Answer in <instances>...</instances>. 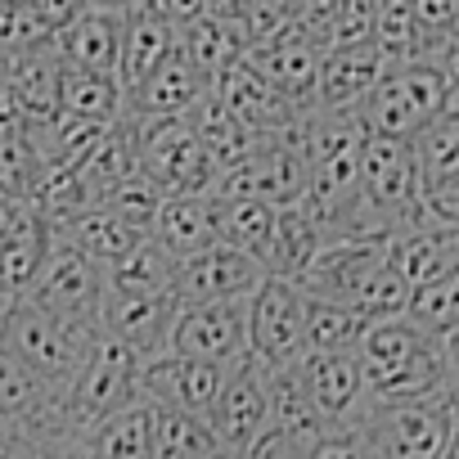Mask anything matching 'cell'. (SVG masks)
<instances>
[{
	"label": "cell",
	"mask_w": 459,
	"mask_h": 459,
	"mask_svg": "<svg viewBox=\"0 0 459 459\" xmlns=\"http://www.w3.org/2000/svg\"><path fill=\"white\" fill-rule=\"evenodd\" d=\"M0 342H5L59 401L73 387V378L86 365V356L100 342V333L73 329V325L55 320L50 311L32 307L28 298H14L5 311H0Z\"/></svg>",
	"instance_id": "cell-4"
},
{
	"label": "cell",
	"mask_w": 459,
	"mask_h": 459,
	"mask_svg": "<svg viewBox=\"0 0 459 459\" xmlns=\"http://www.w3.org/2000/svg\"><path fill=\"white\" fill-rule=\"evenodd\" d=\"M455 32H459V23H455Z\"/></svg>",
	"instance_id": "cell-53"
},
{
	"label": "cell",
	"mask_w": 459,
	"mask_h": 459,
	"mask_svg": "<svg viewBox=\"0 0 459 459\" xmlns=\"http://www.w3.org/2000/svg\"><path fill=\"white\" fill-rule=\"evenodd\" d=\"M307 459H374V455H369L360 428H356V423H342V428H325V432L311 441Z\"/></svg>",
	"instance_id": "cell-45"
},
{
	"label": "cell",
	"mask_w": 459,
	"mask_h": 459,
	"mask_svg": "<svg viewBox=\"0 0 459 459\" xmlns=\"http://www.w3.org/2000/svg\"><path fill=\"white\" fill-rule=\"evenodd\" d=\"M32 307L50 311L55 320L73 325V329H91L100 333V307L108 298V280H104V266H95L91 257L55 244L41 275L32 280V289L23 293Z\"/></svg>",
	"instance_id": "cell-9"
},
{
	"label": "cell",
	"mask_w": 459,
	"mask_h": 459,
	"mask_svg": "<svg viewBox=\"0 0 459 459\" xmlns=\"http://www.w3.org/2000/svg\"><path fill=\"white\" fill-rule=\"evenodd\" d=\"M82 459H153V405L140 401L77 437Z\"/></svg>",
	"instance_id": "cell-33"
},
{
	"label": "cell",
	"mask_w": 459,
	"mask_h": 459,
	"mask_svg": "<svg viewBox=\"0 0 459 459\" xmlns=\"http://www.w3.org/2000/svg\"><path fill=\"white\" fill-rule=\"evenodd\" d=\"M126 122V117H122ZM135 171L162 194V198H189L212 189V167L189 131V117L149 122L135 126Z\"/></svg>",
	"instance_id": "cell-7"
},
{
	"label": "cell",
	"mask_w": 459,
	"mask_h": 459,
	"mask_svg": "<svg viewBox=\"0 0 459 459\" xmlns=\"http://www.w3.org/2000/svg\"><path fill=\"white\" fill-rule=\"evenodd\" d=\"M235 369L239 365H212V360H189V356L162 351L153 360H140V401H149L158 410H180V414L207 419Z\"/></svg>",
	"instance_id": "cell-11"
},
{
	"label": "cell",
	"mask_w": 459,
	"mask_h": 459,
	"mask_svg": "<svg viewBox=\"0 0 459 459\" xmlns=\"http://www.w3.org/2000/svg\"><path fill=\"white\" fill-rule=\"evenodd\" d=\"M207 428L216 432V441L225 446V455H248L266 432H271V405H266V378L262 365L248 356L235 374H230L221 401L207 414Z\"/></svg>",
	"instance_id": "cell-16"
},
{
	"label": "cell",
	"mask_w": 459,
	"mask_h": 459,
	"mask_svg": "<svg viewBox=\"0 0 459 459\" xmlns=\"http://www.w3.org/2000/svg\"><path fill=\"white\" fill-rule=\"evenodd\" d=\"M50 248H55V230L32 203L0 212V284H5L10 302L32 289Z\"/></svg>",
	"instance_id": "cell-19"
},
{
	"label": "cell",
	"mask_w": 459,
	"mask_h": 459,
	"mask_svg": "<svg viewBox=\"0 0 459 459\" xmlns=\"http://www.w3.org/2000/svg\"><path fill=\"white\" fill-rule=\"evenodd\" d=\"M405 316H410L419 329H428L432 338L446 333L450 325H459V271H450L446 280L419 289V293L410 298V311H405Z\"/></svg>",
	"instance_id": "cell-42"
},
{
	"label": "cell",
	"mask_w": 459,
	"mask_h": 459,
	"mask_svg": "<svg viewBox=\"0 0 459 459\" xmlns=\"http://www.w3.org/2000/svg\"><path fill=\"white\" fill-rule=\"evenodd\" d=\"M100 207H108L122 225L135 230L140 239H149V230H153V221H158V207H162V194L135 171V176H126L122 185H113Z\"/></svg>",
	"instance_id": "cell-41"
},
{
	"label": "cell",
	"mask_w": 459,
	"mask_h": 459,
	"mask_svg": "<svg viewBox=\"0 0 459 459\" xmlns=\"http://www.w3.org/2000/svg\"><path fill=\"white\" fill-rule=\"evenodd\" d=\"M171 275H176V262L153 239H140L122 262H113L104 271L108 293H117V298H162V293H171Z\"/></svg>",
	"instance_id": "cell-37"
},
{
	"label": "cell",
	"mask_w": 459,
	"mask_h": 459,
	"mask_svg": "<svg viewBox=\"0 0 459 459\" xmlns=\"http://www.w3.org/2000/svg\"><path fill=\"white\" fill-rule=\"evenodd\" d=\"M189 117V131H194V140H198V149H203V158H207V167H212V176H225V171H235V167H244L248 162V153L257 149V140L262 135H253L235 113H230L212 91L185 113Z\"/></svg>",
	"instance_id": "cell-28"
},
{
	"label": "cell",
	"mask_w": 459,
	"mask_h": 459,
	"mask_svg": "<svg viewBox=\"0 0 459 459\" xmlns=\"http://www.w3.org/2000/svg\"><path fill=\"white\" fill-rule=\"evenodd\" d=\"M383 73H387V64L378 59L374 46H356V50H329V55H320L316 108H320V113H347V108H360V100L378 86Z\"/></svg>",
	"instance_id": "cell-27"
},
{
	"label": "cell",
	"mask_w": 459,
	"mask_h": 459,
	"mask_svg": "<svg viewBox=\"0 0 459 459\" xmlns=\"http://www.w3.org/2000/svg\"><path fill=\"white\" fill-rule=\"evenodd\" d=\"M171 23H176V50L180 59L212 86L216 77H225L230 68H235L248 46L239 37V23H235V5L230 0H180V5H171V0H162Z\"/></svg>",
	"instance_id": "cell-8"
},
{
	"label": "cell",
	"mask_w": 459,
	"mask_h": 459,
	"mask_svg": "<svg viewBox=\"0 0 459 459\" xmlns=\"http://www.w3.org/2000/svg\"><path fill=\"white\" fill-rule=\"evenodd\" d=\"M41 180H46V171H41V162H37V153H32L28 131L0 135V203H10V207L37 203Z\"/></svg>",
	"instance_id": "cell-40"
},
{
	"label": "cell",
	"mask_w": 459,
	"mask_h": 459,
	"mask_svg": "<svg viewBox=\"0 0 459 459\" xmlns=\"http://www.w3.org/2000/svg\"><path fill=\"white\" fill-rule=\"evenodd\" d=\"M423 64L446 82V91H450V104L459 100V32H450V37H441V41H432V50L423 55Z\"/></svg>",
	"instance_id": "cell-46"
},
{
	"label": "cell",
	"mask_w": 459,
	"mask_h": 459,
	"mask_svg": "<svg viewBox=\"0 0 459 459\" xmlns=\"http://www.w3.org/2000/svg\"><path fill=\"white\" fill-rule=\"evenodd\" d=\"M50 459H82V450H77V441H73V437H64V441L50 450Z\"/></svg>",
	"instance_id": "cell-49"
},
{
	"label": "cell",
	"mask_w": 459,
	"mask_h": 459,
	"mask_svg": "<svg viewBox=\"0 0 459 459\" xmlns=\"http://www.w3.org/2000/svg\"><path fill=\"white\" fill-rule=\"evenodd\" d=\"M383 262H387L383 239H338V244L320 248V257L307 266L298 289H302L307 302H329V307H351L356 311L365 284L383 271Z\"/></svg>",
	"instance_id": "cell-14"
},
{
	"label": "cell",
	"mask_w": 459,
	"mask_h": 459,
	"mask_svg": "<svg viewBox=\"0 0 459 459\" xmlns=\"http://www.w3.org/2000/svg\"><path fill=\"white\" fill-rule=\"evenodd\" d=\"M149 239H153L171 262H185V257L212 248V244H216V203H212L207 194L162 198Z\"/></svg>",
	"instance_id": "cell-30"
},
{
	"label": "cell",
	"mask_w": 459,
	"mask_h": 459,
	"mask_svg": "<svg viewBox=\"0 0 459 459\" xmlns=\"http://www.w3.org/2000/svg\"><path fill=\"white\" fill-rule=\"evenodd\" d=\"M356 360H360L369 401H410V396H432L450 387L437 338L419 329L410 316L369 325L356 347Z\"/></svg>",
	"instance_id": "cell-2"
},
{
	"label": "cell",
	"mask_w": 459,
	"mask_h": 459,
	"mask_svg": "<svg viewBox=\"0 0 459 459\" xmlns=\"http://www.w3.org/2000/svg\"><path fill=\"white\" fill-rule=\"evenodd\" d=\"M59 113L73 117V122H86V126H113L122 122L126 113V91L117 77H104V73H82V68H68L64 73V91H59Z\"/></svg>",
	"instance_id": "cell-35"
},
{
	"label": "cell",
	"mask_w": 459,
	"mask_h": 459,
	"mask_svg": "<svg viewBox=\"0 0 459 459\" xmlns=\"http://www.w3.org/2000/svg\"><path fill=\"white\" fill-rule=\"evenodd\" d=\"M302 329H307V298H302V289L266 275L262 289L248 302V356L257 365H266V369L302 365V356H307Z\"/></svg>",
	"instance_id": "cell-10"
},
{
	"label": "cell",
	"mask_w": 459,
	"mask_h": 459,
	"mask_svg": "<svg viewBox=\"0 0 459 459\" xmlns=\"http://www.w3.org/2000/svg\"><path fill=\"white\" fill-rule=\"evenodd\" d=\"M176 298H117L108 293L100 307V338L126 347L140 360H153L171 347V325H176Z\"/></svg>",
	"instance_id": "cell-18"
},
{
	"label": "cell",
	"mask_w": 459,
	"mask_h": 459,
	"mask_svg": "<svg viewBox=\"0 0 459 459\" xmlns=\"http://www.w3.org/2000/svg\"><path fill=\"white\" fill-rule=\"evenodd\" d=\"M378 59L387 68H401V64H423L428 55V37L414 19V0H378L374 5V41Z\"/></svg>",
	"instance_id": "cell-36"
},
{
	"label": "cell",
	"mask_w": 459,
	"mask_h": 459,
	"mask_svg": "<svg viewBox=\"0 0 459 459\" xmlns=\"http://www.w3.org/2000/svg\"><path fill=\"white\" fill-rule=\"evenodd\" d=\"M387 262L410 284V293L446 280L450 271H459V225H441L428 216L423 225L387 239Z\"/></svg>",
	"instance_id": "cell-23"
},
{
	"label": "cell",
	"mask_w": 459,
	"mask_h": 459,
	"mask_svg": "<svg viewBox=\"0 0 459 459\" xmlns=\"http://www.w3.org/2000/svg\"><path fill=\"white\" fill-rule=\"evenodd\" d=\"M221 459H239V455H221Z\"/></svg>",
	"instance_id": "cell-52"
},
{
	"label": "cell",
	"mask_w": 459,
	"mask_h": 459,
	"mask_svg": "<svg viewBox=\"0 0 459 459\" xmlns=\"http://www.w3.org/2000/svg\"><path fill=\"white\" fill-rule=\"evenodd\" d=\"M365 329H369V325H365L351 307L307 302V329H302L307 356H342V351H356L360 338H365Z\"/></svg>",
	"instance_id": "cell-39"
},
{
	"label": "cell",
	"mask_w": 459,
	"mask_h": 459,
	"mask_svg": "<svg viewBox=\"0 0 459 459\" xmlns=\"http://www.w3.org/2000/svg\"><path fill=\"white\" fill-rule=\"evenodd\" d=\"M248 302H212V307H180L171 325L176 356L212 360V365H244L248 360Z\"/></svg>",
	"instance_id": "cell-13"
},
{
	"label": "cell",
	"mask_w": 459,
	"mask_h": 459,
	"mask_svg": "<svg viewBox=\"0 0 459 459\" xmlns=\"http://www.w3.org/2000/svg\"><path fill=\"white\" fill-rule=\"evenodd\" d=\"M374 41V0H333L329 32H325V55L329 50H356Z\"/></svg>",
	"instance_id": "cell-43"
},
{
	"label": "cell",
	"mask_w": 459,
	"mask_h": 459,
	"mask_svg": "<svg viewBox=\"0 0 459 459\" xmlns=\"http://www.w3.org/2000/svg\"><path fill=\"white\" fill-rule=\"evenodd\" d=\"M225 446L198 414L153 405V459H221Z\"/></svg>",
	"instance_id": "cell-38"
},
{
	"label": "cell",
	"mask_w": 459,
	"mask_h": 459,
	"mask_svg": "<svg viewBox=\"0 0 459 459\" xmlns=\"http://www.w3.org/2000/svg\"><path fill=\"white\" fill-rule=\"evenodd\" d=\"M41 32L32 23V5L28 0H0V50H5L10 59L28 46H37Z\"/></svg>",
	"instance_id": "cell-44"
},
{
	"label": "cell",
	"mask_w": 459,
	"mask_h": 459,
	"mask_svg": "<svg viewBox=\"0 0 459 459\" xmlns=\"http://www.w3.org/2000/svg\"><path fill=\"white\" fill-rule=\"evenodd\" d=\"M55 230V244H64V248H73V253H82V257H91L95 266H113V262H122L135 244H140V235L131 225H122L108 207H91V212H77V216H68V221H59V225H50Z\"/></svg>",
	"instance_id": "cell-31"
},
{
	"label": "cell",
	"mask_w": 459,
	"mask_h": 459,
	"mask_svg": "<svg viewBox=\"0 0 459 459\" xmlns=\"http://www.w3.org/2000/svg\"><path fill=\"white\" fill-rule=\"evenodd\" d=\"M55 410H59L55 392H50L5 342H0V432L59 428Z\"/></svg>",
	"instance_id": "cell-29"
},
{
	"label": "cell",
	"mask_w": 459,
	"mask_h": 459,
	"mask_svg": "<svg viewBox=\"0 0 459 459\" xmlns=\"http://www.w3.org/2000/svg\"><path fill=\"white\" fill-rule=\"evenodd\" d=\"M131 405H140V356H131L126 347L100 338L91 347L86 365L77 369L73 387L59 396L55 419L77 441L82 432H91L95 423H104V419L131 410Z\"/></svg>",
	"instance_id": "cell-5"
},
{
	"label": "cell",
	"mask_w": 459,
	"mask_h": 459,
	"mask_svg": "<svg viewBox=\"0 0 459 459\" xmlns=\"http://www.w3.org/2000/svg\"><path fill=\"white\" fill-rule=\"evenodd\" d=\"M455 387L410 401H365L356 428L374 459H441L455 428Z\"/></svg>",
	"instance_id": "cell-3"
},
{
	"label": "cell",
	"mask_w": 459,
	"mask_h": 459,
	"mask_svg": "<svg viewBox=\"0 0 459 459\" xmlns=\"http://www.w3.org/2000/svg\"><path fill=\"white\" fill-rule=\"evenodd\" d=\"M298 374H302V387H307V396H311V405H316V414H320L325 428L356 423V414L369 401L356 351H342V356H302Z\"/></svg>",
	"instance_id": "cell-20"
},
{
	"label": "cell",
	"mask_w": 459,
	"mask_h": 459,
	"mask_svg": "<svg viewBox=\"0 0 459 459\" xmlns=\"http://www.w3.org/2000/svg\"><path fill=\"white\" fill-rule=\"evenodd\" d=\"M437 351H441V365H446V378L459 396V325H450L446 333H437Z\"/></svg>",
	"instance_id": "cell-48"
},
{
	"label": "cell",
	"mask_w": 459,
	"mask_h": 459,
	"mask_svg": "<svg viewBox=\"0 0 459 459\" xmlns=\"http://www.w3.org/2000/svg\"><path fill=\"white\" fill-rule=\"evenodd\" d=\"M64 55L55 41H37L10 59V100L28 126H41L59 117V91H64Z\"/></svg>",
	"instance_id": "cell-24"
},
{
	"label": "cell",
	"mask_w": 459,
	"mask_h": 459,
	"mask_svg": "<svg viewBox=\"0 0 459 459\" xmlns=\"http://www.w3.org/2000/svg\"><path fill=\"white\" fill-rule=\"evenodd\" d=\"M307 450H311V441H302V437H284V432H266L244 459H307Z\"/></svg>",
	"instance_id": "cell-47"
},
{
	"label": "cell",
	"mask_w": 459,
	"mask_h": 459,
	"mask_svg": "<svg viewBox=\"0 0 459 459\" xmlns=\"http://www.w3.org/2000/svg\"><path fill=\"white\" fill-rule=\"evenodd\" d=\"M212 95H216L230 113H235L253 135H284V131H293L302 117H311V113H302L284 91H275L248 59H239L225 77H216V82H212Z\"/></svg>",
	"instance_id": "cell-17"
},
{
	"label": "cell",
	"mask_w": 459,
	"mask_h": 459,
	"mask_svg": "<svg viewBox=\"0 0 459 459\" xmlns=\"http://www.w3.org/2000/svg\"><path fill=\"white\" fill-rule=\"evenodd\" d=\"M122 28H126V5H95V0H82V14L64 28V37L55 46H59L68 68L117 77Z\"/></svg>",
	"instance_id": "cell-21"
},
{
	"label": "cell",
	"mask_w": 459,
	"mask_h": 459,
	"mask_svg": "<svg viewBox=\"0 0 459 459\" xmlns=\"http://www.w3.org/2000/svg\"><path fill=\"white\" fill-rule=\"evenodd\" d=\"M410 149H414L428 216L441 225H459V104L432 117L410 140Z\"/></svg>",
	"instance_id": "cell-15"
},
{
	"label": "cell",
	"mask_w": 459,
	"mask_h": 459,
	"mask_svg": "<svg viewBox=\"0 0 459 459\" xmlns=\"http://www.w3.org/2000/svg\"><path fill=\"white\" fill-rule=\"evenodd\" d=\"M275 221H280V207H271L262 198H225V203H216V244L262 262V271H266Z\"/></svg>",
	"instance_id": "cell-32"
},
{
	"label": "cell",
	"mask_w": 459,
	"mask_h": 459,
	"mask_svg": "<svg viewBox=\"0 0 459 459\" xmlns=\"http://www.w3.org/2000/svg\"><path fill=\"white\" fill-rule=\"evenodd\" d=\"M176 55V23L162 0L126 5V28H122V59H117V82L122 91H135L149 82L167 59Z\"/></svg>",
	"instance_id": "cell-22"
},
{
	"label": "cell",
	"mask_w": 459,
	"mask_h": 459,
	"mask_svg": "<svg viewBox=\"0 0 459 459\" xmlns=\"http://www.w3.org/2000/svg\"><path fill=\"white\" fill-rule=\"evenodd\" d=\"M5 91H10V55L0 50V95H5Z\"/></svg>",
	"instance_id": "cell-51"
},
{
	"label": "cell",
	"mask_w": 459,
	"mask_h": 459,
	"mask_svg": "<svg viewBox=\"0 0 459 459\" xmlns=\"http://www.w3.org/2000/svg\"><path fill=\"white\" fill-rule=\"evenodd\" d=\"M266 271L262 262L235 253V248H203L185 262H176V275H171V298L176 307H212V302H244L262 289Z\"/></svg>",
	"instance_id": "cell-12"
},
{
	"label": "cell",
	"mask_w": 459,
	"mask_h": 459,
	"mask_svg": "<svg viewBox=\"0 0 459 459\" xmlns=\"http://www.w3.org/2000/svg\"><path fill=\"white\" fill-rule=\"evenodd\" d=\"M212 86L180 59V50L149 77L140 82L135 91H126V122L131 126H149V122H171V117H185Z\"/></svg>",
	"instance_id": "cell-25"
},
{
	"label": "cell",
	"mask_w": 459,
	"mask_h": 459,
	"mask_svg": "<svg viewBox=\"0 0 459 459\" xmlns=\"http://www.w3.org/2000/svg\"><path fill=\"white\" fill-rule=\"evenodd\" d=\"M455 104H459V100H455Z\"/></svg>",
	"instance_id": "cell-54"
},
{
	"label": "cell",
	"mask_w": 459,
	"mask_h": 459,
	"mask_svg": "<svg viewBox=\"0 0 459 459\" xmlns=\"http://www.w3.org/2000/svg\"><path fill=\"white\" fill-rule=\"evenodd\" d=\"M275 91H284L302 113H316V82H320V50L311 41H302L298 32H284L280 41L248 50L244 55Z\"/></svg>",
	"instance_id": "cell-26"
},
{
	"label": "cell",
	"mask_w": 459,
	"mask_h": 459,
	"mask_svg": "<svg viewBox=\"0 0 459 459\" xmlns=\"http://www.w3.org/2000/svg\"><path fill=\"white\" fill-rule=\"evenodd\" d=\"M320 248H325V235H320V225L311 221V212L302 203L284 207L280 221H275L271 253H266V275L284 280V284H298L307 275V266L320 257Z\"/></svg>",
	"instance_id": "cell-34"
},
{
	"label": "cell",
	"mask_w": 459,
	"mask_h": 459,
	"mask_svg": "<svg viewBox=\"0 0 459 459\" xmlns=\"http://www.w3.org/2000/svg\"><path fill=\"white\" fill-rule=\"evenodd\" d=\"M446 108H450L446 82L428 64H401L378 77V86L360 100L356 117L369 140H405L410 144Z\"/></svg>",
	"instance_id": "cell-6"
},
{
	"label": "cell",
	"mask_w": 459,
	"mask_h": 459,
	"mask_svg": "<svg viewBox=\"0 0 459 459\" xmlns=\"http://www.w3.org/2000/svg\"><path fill=\"white\" fill-rule=\"evenodd\" d=\"M441 459H459V410H455V428H450V441H446Z\"/></svg>",
	"instance_id": "cell-50"
},
{
	"label": "cell",
	"mask_w": 459,
	"mask_h": 459,
	"mask_svg": "<svg viewBox=\"0 0 459 459\" xmlns=\"http://www.w3.org/2000/svg\"><path fill=\"white\" fill-rule=\"evenodd\" d=\"M423 221H428V207H423L414 149L405 140H369L360 153V176H356L351 239H383L387 244Z\"/></svg>",
	"instance_id": "cell-1"
}]
</instances>
